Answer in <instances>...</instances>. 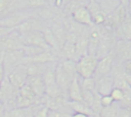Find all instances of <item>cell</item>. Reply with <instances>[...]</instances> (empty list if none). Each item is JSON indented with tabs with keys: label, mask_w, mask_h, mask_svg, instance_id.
<instances>
[{
	"label": "cell",
	"mask_w": 131,
	"mask_h": 117,
	"mask_svg": "<svg viewBox=\"0 0 131 117\" xmlns=\"http://www.w3.org/2000/svg\"><path fill=\"white\" fill-rule=\"evenodd\" d=\"M98 58L92 55H84L77 61V73L81 78L94 77Z\"/></svg>",
	"instance_id": "6da1fadb"
},
{
	"label": "cell",
	"mask_w": 131,
	"mask_h": 117,
	"mask_svg": "<svg viewBox=\"0 0 131 117\" xmlns=\"http://www.w3.org/2000/svg\"><path fill=\"white\" fill-rule=\"evenodd\" d=\"M25 55L21 50L17 51H7L2 53V59H3V64L5 67V72L6 76L17 66L21 65L24 62Z\"/></svg>",
	"instance_id": "7a4b0ae2"
},
{
	"label": "cell",
	"mask_w": 131,
	"mask_h": 117,
	"mask_svg": "<svg viewBox=\"0 0 131 117\" xmlns=\"http://www.w3.org/2000/svg\"><path fill=\"white\" fill-rule=\"evenodd\" d=\"M113 52L115 54V60L119 63H125L131 60V41L125 39H119L115 45Z\"/></svg>",
	"instance_id": "3957f363"
},
{
	"label": "cell",
	"mask_w": 131,
	"mask_h": 117,
	"mask_svg": "<svg viewBox=\"0 0 131 117\" xmlns=\"http://www.w3.org/2000/svg\"><path fill=\"white\" fill-rule=\"evenodd\" d=\"M23 43L20 40V35L14 30L10 34L0 39V52L7 51H17L23 49Z\"/></svg>",
	"instance_id": "277c9868"
},
{
	"label": "cell",
	"mask_w": 131,
	"mask_h": 117,
	"mask_svg": "<svg viewBox=\"0 0 131 117\" xmlns=\"http://www.w3.org/2000/svg\"><path fill=\"white\" fill-rule=\"evenodd\" d=\"M20 40H21V43L24 46H35V47L42 48L44 50L51 49L48 46L42 31H36V32H32V33H29L26 35H21Z\"/></svg>",
	"instance_id": "5b68a950"
},
{
	"label": "cell",
	"mask_w": 131,
	"mask_h": 117,
	"mask_svg": "<svg viewBox=\"0 0 131 117\" xmlns=\"http://www.w3.org/2000/svg\"><path fill=\"white\" fill-rule=\"evenodd\" d=\"M114 63H115V54L112 51L110 54H107L106 56L98 59V63H97V67H96V71L94 74V78H98L104 75H108L112 73L113 67H114Z\"/></svg>",
	"instance_id": "8992f818"
},
{
	"label": "cell",
	"mask_w": 131,
	"mask_h": 117,
	"mask_svg": "<svg viewBox=\"0 0 131 117\" xmlns=\"http://www.w3.org/2000/svg\"><path fill=\"white\" fill-rule=\"evenodd\" d=\"M7 78L9 80V82L17 90L23 87L27 83V79H28V74L26 71L25 64H21V65L17 66L15 69H13L7 75Z\"/></svg>",
	"instance_id": "52a82bcc"
},
{
	"label": "cell",
	"mask_w": 131,
	"mask_h": 117,
	"mask_svg": "<svg viewBox=\"0 0 131 117\" xmlns=\"http://www.w3.org/2000/svg\"><path fill=\"white\" fill-rule=\"evenodd\" d=\"M28 18H30V16H29V14L27 12H25L23 9L21 10H17L15 12L9 14L8 16H6L4 18H1L0 19V25L1 26L15 28L17 25H19L21 22H24Z\"/></svg>",
	"instance_id": "ba28073f"
},
{
	"label": "cell",
	"mask_w": 131,
	"mask_h": 117,
	"mask_svg": "<svg viewBox=\"0 0 131 117\" xmlns=\"http://www.w3.org/2000/svg\"><path fill=\"white\" fill-rule=\"evenodd\" d=\"M54 74H55V82L57 83V85L66 94H68V90H69V87L73 81V78L64 71V69L62 68V66L60 65L59 62H57L55 64Z\"/></svg>",
	"instance_id": "9c48e42d"
},
{
	"label": "cell",
	"mask_w": 131,
	"mask_h": 117,
	"mask_svg": "<svg viewBox=\"0 0 131 117\" xmlns=\"http://www.w3.org/2000/svg\"><path fill=\"white\" fill-rule=\"evenodd\" d=\"M114 87H115V81L112 74L96 78V92L99 96L111 95Z\"/></svg>",
	"instance_id": "30bf717a"
},
{
	"label": "cell",
	"mask_w": 131,
	"mask_h": 117,
	"mask_svg": "<svg viewBox=\"0 0 131 117\" xmlns=\"http://www.w3.org/2000/svg\"><path fill=\"white\" fill-rule=\"evenodd\" d=\"M24 8L23 0H0V17L4 18L9 14Z\"/></svg>",
	"instance_id": "8fae6325"
},
{
	"label": "cell",
	"mask_w": 131,
	"mask_h": 117,
	"mask_svg": "<svg viewBox=\"0 0 131 117\" xmlns=\"http://www.w3.org/2000/svg\"><path fill=\"white\" fill-rule=\"evenodd\" d=\"M44 28V26L42 25L41 20L37 19V18H33L30 17L28 19H26L24 22H21L19 25H17L15 27V31L21 36V35H26L32 32H36V31H42Z\"/></svg>",
	"instance_id": "7c38bea8"
},
{
	"label": "cell",
	"mask_w": 131,
	"mask_h": 117,
	"mask_svg": "<svg viewBox=\"0 0 131 117\" xmlns=\"http://www.w3.org/2000/svg\"><path fill=\"white\" fill-rule=\"evenodd\" d=\"M72 16H73L74 21L79 23V24H82V25H92V24H94L93 20H92L91 13L88 10L87 6H83V7L78 8L72 14Z\"/></svg>",
	"instance_id": "4fadbf2b"
},
{
	"label": "cell",
	"mask_w": 131,
	"mask_h": 117,
	"mask_svg": "<svg viewBox=\"0 0 131 117\" xmlns=\"http://www.w3.org/2000/svg\"><path fill=\"white\" fill-rule=\"evenodd\" d=\"M27 83L33 89V91L37 95L38 99H41L45 95L46 85H45V82H44V79L42 76H28Z\"/></svg>",
	"instance_id": "5bb4252c"
},
{
	"label": "cell",
	"mask_w": 131,
	"mask_h": 117,
	"mask_svg": "<svg viewBox=\"0 0 131 117\" xmlns=\"http://www.w3.org/2000/svg\"><path fill=\"white\" fill-rule=\"evenodd\" d=\"M78 76L73 79V81L68 90V98H69V101H71V102H82L83 103L82 87H81L80 80H79Z\"/></svg>",
	"instance_id": "9a60e30c"
},
{
	"label": "cell",
	"mask_w": 131,
	"mask_h": 117,
	"mask_svg": "<svg viewBox=\"0 0 131 117\" xmlns=\"http://www.w3.org/2000/svg\"><path fill=\"white\" fill-rule=\"evenodd\" d=\"M61 56L63 59L67 60H74L77 62V50H76V43L67 41L62 48L60 49Z\"/></svg>",
	"instance_id": "2e32d148"
},
{
	"label": "cell",
	"mask_w": 131,
	"mask_h": 117,
	"mask_svg": "<svg viewBox=\"0 0 131 117\" xmlns=\"http://www.w3.org/2000/svg\"><path fill=\"white\" fill-rule=\"evenodd\" d=\"M25 66L28 76H43V74L49 68L47 67V64L40 63H29L25 64Z\"/></svg>",
	"instance_id": "e0dca14e"
},
{
	"label": "cell",
	"mask_w": 131,
	"mask_h": 117,
	"mask_svg": "<svg viewBox=\"0 0 131 117\" xmlns=\"http://www.w3.org/2000/svg\"><path fill=\"white\" fill-rule=\"evenodd\" d=\"M70 109L74 111V113H83L89 116H94V113L91 108H89L87 105H85L82 102H71L69 101Z\"/></svg>",
	"instance_id": "ac0fdd59"
},
{
	"label": "cell",
	"mask_w": 131,
	"mask_h": 117,
	"mask_svg": "<svg viewBox=\"0 0 131 117\" xmlns=\"http://www.w3.org/2000/svg\"><path fill=\"white\" fill-rule=\"evenodd\" d=\"M120 32H121V39L129 40L131 41V15L128 13L124 22L120 26Z\"/></svg>",
	"instance_id": "d6986e66"
},
{
	"label": "cell",
	"mask_w": 131,
	"mask_h": 117,
	"mask_svg": "<svg viewBox=\"0 0 131 117\" xmlns=\"http://www.w3.org/2000/svg\"><path fill=\"white\" fill-rule=\"evenodd\" d=\"M19 95L23 96L24 98L28 99V100L31 101L32 103H34V104H38L39 99H38L37 95L35 94V92L33 91V89H32L28 83H26L23 87L19 89Z\"/></svg>",
	"instance_id": "ffe728a7"
},
{
	"label": "cell",
	"mask_w": 131,
	"mask_h": 117,
	"mask_svg": "<svg viewBox=\"0 0 131 117\" xmlns=\"http://www.w3.org/2000/svg\"><path fill=\"white\" fill-rule=\"evenodd\" d=\"M119 109H120V104L115 102L110 107H102L98 114L100 115V117H118Z\"/></svg>",
	"instance_id": "44dd1931"
},
{
	"label": "cell",
	"mask_w": 131,
	"mask_h": 117,
	"mask_svg": "<svg viewBox=\"0 0 131 117\" xmlns=\"http://www.w3.org/2000/svg\"><path fill=\"white\" fill-rule=\"evenodd\" d=\"M80 84H81L82 90H86V91H90V92H93V93H97L96 92V79L94 77L81 78Z\"/></svg>",
	"instance_id": "7402d4cb"
},
{
	"label": "cell",
	"mask_w": 131,
	"mask_h": 117,
	"mask_svg": "<svg viewBox=\"0 0 131 117\" xmlns=\"http://www.w3.org/2000/svg\"><path fill=\"white\" fill-rule=\"evenodd\" d=\"M21 51H23L25 57L32 58V57H34V56L42 53L45 50L42 49V48H39V47H35V46H23Z\"/></svg>",
	"instance_id": "603a6c76"
},
{
	"label": "cell",
	"mask_w": 131,
	"mask_h": 117,
	"mask_svg": "<svg viewBox=\"0 0 131 117\" xmlns=\"http://www.w3.org/2000/svg\"><path fill=\"white\" fill-rule=\"evenodd\" d=\"M24 7L27 8H40L46 6L47 0H23Z\"/></svg>",
	"instance_id": "cb8c5ba5"
},
{
	"label": "cell",
	"mask_w": 131,
	"mask_h": 117,
	"mask_svg": "<svg viewBox=\"0 0 131 117\" xmlns=\"http://www.w3.org/2000/svg\"><path fill=\"white\" fill-rule=\"evenodd\" d=\"M49 108L42 104H37L35 113L33 117H48L49 115Z\"/></svg>",
	"instance_id": "d4e9b609"
},
{
	"label": "cell",
	"mask_w": 131,
	"mask_h": 117,
	"mask_svg": "<svg viewBox=\"0 0 131 117\" xmlns=\"http://www.w3.org/2000/svg\"><path fill=\"white\" fill-rule=\"evenodd\" d=\"M111 96L113 98V100L116 102V103H120L123 99H124V96H125V93L123 90L121 89H118V87H114L112 93H111Z\"/></svg>",
	"instance_id": "484cf974"
},
{
	"label": "cell",
	"mask_w": 131,
	"mask_h": 117,
	"mask_svg": "<svg viewBox=\"0 0 131 117\" xmlns=\"http://www.w3.org/2000/svg\"><path fill=\"white\" fill-rule=\"evenodd\" d=\"M115 103V101L113 100L111 95H106V96H101L100 97V105L101 107H110Z\"/></svg>",
	"instance_id": "4316f807"
},
{
	"label": "cell",
	"mask_w": 131,
	"mask_h": 117,
	"mask_svg": "<svg viewBox=\"0 0 131 117\" xmlns=\"http://www.w3.org/2000/svg\"><path fill=\"white\" fill-rule=\"evenodd\" d=\"M118 117H131V111L129 109H127V108H124V107L120 106Z\"/></svg>",
	"instance_id": "83f0119b"
},
{
	"label": "cell",
	"mask_w": 131,
	"mask_h": 117,
	"mask_svg": "<svg viewBox=\"0 0 131 117\" xmlns=\"http://www.w3.org/2000/svg\"><path fill=\"white\" fill-rule=\"evenodd\" d=\"M15 28H11V27H6V26H1L0 25V39L5 37L6 35L10 34L11 32H13Z\"/></svg>",
	"instance_id": "f1b7e54d"
},
{
	"label": "cell",
	"mask_w": 131,
	"mask_h": 117,
	"mask_svg": "<svg viewBox=\"0 0 131 117\" xmlns=\"http://www.w3.org/2000/svg\"><path fill=\"white\" fill-rule=\"evenodd\" d=\"M5 77H6V72H5V67H4L3 59H2V55H1V57H0V83Z\"/></svg>",
	"instance_id": "f546056e"
},
{
	"label": "cell",
	"mask_w": 131,
	"mask_h": 117,
	"mask_svg": "<svg viewBox=\"0 0 131 117\" xmlns=\"http://www.w3.org/2000/svg\"><path fill=\"white\" fill-rule=\"evenodd\" d=\"M124 69H125L126 74L129 75V76H131V60L124 63Z\"/></svg>",
	"instance_id": "4dcf8cb0"
},
{
	"label": "cell",
	"mask_w": 131,
	"mask_h": 117,
	"mask_svg": "<svg viewBox=\"0 0 131 117\" xmlns=\"http://www.w3.org/2000/svg\"><path fill=\"white\" fill-rule=\"evenodd\" d=\"M5 111H6V108H5V104H4L2 101H0V117H2V116L4 115Z\"/></svg>",
	"instance_id": "1f68e13d"
},
{
	"label": "cell",
	"mask_w": 131,
	"mask_h": 117,
	"mask_svg": "<svg viewBox=\"0 0 131 117\" xmlns=\"http://www.w3.org/2000/svg\"><path fill=\"white\" fill-rule=\"evenodd\" d=\"M71 117H90V116L86 115V114H83V113H73L71 115Z\"/></svg>",
	"instance_id": "d6a6232c"
},
{
	"label": "cell",
	"mask_w": 131,
	"mask_h": 117,
	"mask_svg": "<svg viewBox=\"0 0 131 117\" xmlns=\"http://www.w3.org/2000/svg\"><path fill=\"white\" fill-rule=\"evenodd\" d=\"M127 9H128V13L131 15V0L128 1V7H127Z\"/></svg>",
	"instance_id": "836d02e7"
}]
</instances>
